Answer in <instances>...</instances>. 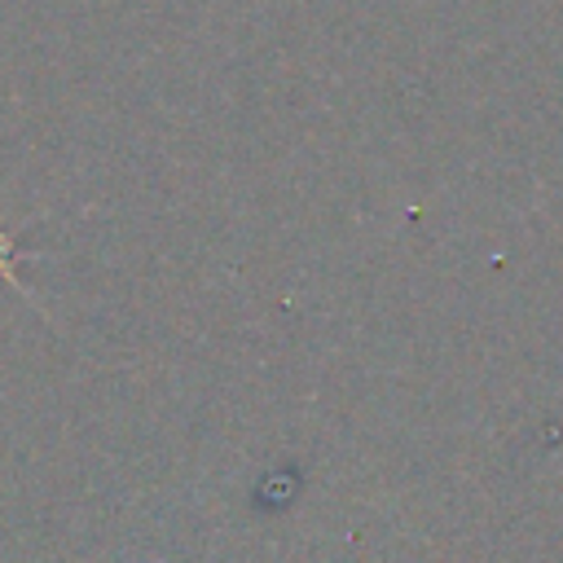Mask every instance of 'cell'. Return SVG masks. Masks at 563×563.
I'll use <instances>...</instances> for the list:
<instances>
[{
	"label": "cell",
	"mask_w": 563,
	"mask_h": 563,
	"mask_svg": "<svg viewBox=\"0 0 563 563\" xmlns=\"http://www.w3.org/2000/svg\"><path fill=\"white\" fill-rule=\"evenodd\" d=\"M31 255H35V251H22V246L0 229V277H4V282H13V286L22 290V299H31V290H26V286H22V277H18V264H22V260H31ZM31 303H35V299H31Z\"/></svg>",
	"instance_id": "1"
}]
</instances>
